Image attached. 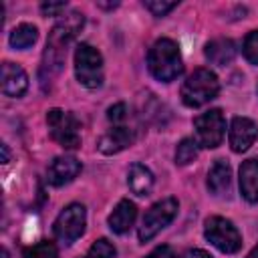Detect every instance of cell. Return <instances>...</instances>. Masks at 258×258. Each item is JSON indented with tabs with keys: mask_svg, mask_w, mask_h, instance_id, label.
I'll return each mask as SVG.
<instances>
[{
	"mask_svg": "<svg viewBox=\"0 0 258 258\" xmlns=\"http://www.w3.org/2000/svg\"><path fill=\"white\" fill-rule=\"evenodd\" d=\"M85 24L83 14L79 12H71L64 18H60L52 30L48 32V40H46V48L42 54V62H40V71H38V81L42 91L50 89V83L56 79V75L62 69V62L67 58V48L69 44L75 40V36L81 32Z\"/></svg>",
	"mask_w": 258,
	"mask_h": 258,
	"instance_id": "1",
	"label": "cell"
},
{
	"mask_svg": "<svg viewBox=\"0 0 258 258\" xmlns=\"http://www.w3.org/2000/svg\"><path fill=\"white\" fill-rule=\"evenodd\" d=\"M147 67H149V73L157 81L171 83L183 71L179 46L173 40H169V38L155 40L153 46L149 48V54H147Z\"/></svg>",
	"mask_w": 258,
	"mask_h": 258,
	"instance_id": "2",
	"label": "cell"
},
{
	"mask_svg": "<svg viewBox=\"0 0 258 258\" xmlns=\"http://www.w3.org/2000/svg\"><path fill=\"white\" fill-rule=\"evenodd\" d=\"M220 93V81L210 69H196L181 85V101L185 107H202L216 99Z\"/></svg>",
	"mask_w": 258,
	"mask_h": 258,
	"instance_id": "3",
	"label": "cell"
},
{
	"mask_svg": "<svg viewBox=\"0 0 258 258\" xmlns=\"http://www.w3.org/2000/svg\"><path fill=\"white\" fill-rule=\"evenodd\" d=\"M75 75L77 81L87 89L103 85V56L89 42H81L75 50Z\"/></svg>",
	"mask_w": 258,
	"mask_h": 258,
	"instance_id": "4",
	"label": "cell"
},
{
	"mask_svg": "<svg viewBox=\"0 0 258 258\" xmlns=\"http://www.w3.org/2000/svg\"><path fill=\"white\" fill-rule=\"evenodd\" d=\"M46 125L50 129V137L64 149H77L81 145V123L79 119L62 109H50L46 113Z\"/></svg>",
	"mask_w": 258,
	"mask_h": 258,
	"instance_id": "5",
	"label": "cell"
},
{
	"mask_svg": "<svg viewBox=\"0 0 258 258\" xmlns=\"http://www.w3.org/2000/svg\"><path fill=\"white\" fill-rule=\"evenodd\" d=\"M204 236L212 246H216L224 254H234L242 248V236L238 228L222 216H212L206 220Z\"/></svg>",
	"mask_w": 258,
	"mask_h": 258,
	"instance_id": "6",
	"label": "cell"
},
{
	"mask_svg": "<svg viewBox=\"0 0 258 258\" xmlns=\"http://www.w3.org/2000/svg\"><path fill=\"white\" fill-rule=\"evenodd\" d=\"M177 200L175 198H165L161 202H155L143 216L141 226H139V240L141 242H149L157 232H161L165 226H169L173 222V218L177 216Z\"/></svg>",
	"mask_w": 258,
	"mask_h": 258,
	"instance_id": "7",
	"label": "cell"
},
{
	"mask_svg": "<svg viewBox=\"0 0 258 258\" xmlns=\"http://www.w3.org/2000/svg\"><path fill=\"white\" fill-rule=\"evenodd\" d=\"M85 224H87V212L83 204H69L54 220L52 232L58 242L64 246H71L85 234Z\"/></svg>",
	"mask_w": 258,
	"mask_h": 258,
	"instance_id": "8",
	"label": "cell"
},
{
	"mask_svg": "<svg viewBox=\"0 0 258 258\" xmlns=\"http://www.w3.org/2000/svg\"><path fill=\"white\" fill-rule=\"evenodd\" d=\"M194 129H196V143L214 149L222 143L224 133H226V119L220 109H210L194 119Z\"/></svg>",
	"mask_w": 258,
	"mask_h": 258,
	"instance_id": "9",
	"label": "cell"
},
{
	"mask_svg": "<svg viewBox=\"0 0 258 258\" xmlns=\"http://www.w3.org/2000/svg\"><path fill=\"white\" fill-rule=\"evenodd\" d=\"M258 137V125L248 117H234L230 123V147L236 153H244Z\"/></svg>",
	"mask_w": 258,
	"mask_h": 258,
	"instance_id": "10",
	"label": "cell"
},
{
	"mask_svg": "<svg viewBox=\"0 0 258 258\" xmlns=\"http://www.w3.org/2000/svg\"><path fill=\"white\" fill-rule=\"evenodd\" d=\"M81 173V161L73 155H58L52 159V163L46 169V179L50 185L60 187L69 181H73Z\"/></svg>",
	"mask_w": 258,
	"mask_h": 258,
	"instance_id": "11",
	"label": "cell"
},
{
	"mask_svg": "<svg viewBox=\"0 0 258 258\" xmlns=\"http://www.w3.org/2000/svg\"><path fill=\"white\" fill-rule=\"evenodd\" d=\"M28 89V77L22 67L14 62H2V93L6 97H22Z\"/></svg>",
	"mask_w": 258,
	"mask_h": 258,
	"instance_id": "12",
	"label": "cell"
},
{
	"mask_svg": "<svg viewBox=\"0 0 258 258\" xmlns=\"http://www.w3.org/2000/svg\"><path fill=\"white\" fill-rule=\"evenodd\" d=\"M133 143V133L131 129L123 127V125H115L113 129H109L101 139H99V151L105 155H113L123 151L125 147H129Z\"/></svg>",
	"mask_w": 258,
	"mask_h": 258,
	"instance_id": "13",
	"label": "cell"
},
{
	"mask_svg": "<svg viewBox=\"0 0 258 258\" xmlns=\"http://www.w3.org/2000/svg\"><path fill=\"white\" fill-rule=\"evenodd\" d=\"M206 58L212 62V64H218V67H226L234 60L236 56V44L234 40L230 38H214L206 44V50H204Z\"/></svg>",
	"mask_w": 258,
	"mask_h": 258,
	"instance_id": "14",
	"label": "cell"
},
{
	"mask_svg": "<svg viewBox=\"0 0 258 258\" xmlns=\"http://www.w3.org/2000/svg\"><path fill=\"white\" fill-rule=\"evenodd\" d=\"M135 218H137V208H135V204L129 202V200H121V202L113 208V212H111V216H109V228H111L115 234H125V232L133 226Z\"/></svg>",
	"mask_w": 258,
	"mask_h": 258,
	"instance_id": "15",
	"label": "cell"
},
{
	"mask_svg": "<svg viewBox=\"0 0 258 258\" xmlns=\"http://www.w3.org/2000/svg\"><path fill=\"white\" fill-rule=\"evenodd\" d=\"M240 191L250 204L258 202V159H248L240 165Z\"/></svg>",
	"mask_w": 258,
	"mask_h": 258,
	"instance_id": "16",
	"label": "cell"
},
{
	"mask_svg": "<svg viewBox=\"0 0 258 258\" xmlns=\"http://www.w3.org/2000/svg\"><path fill=\"white\" fill-rule=\"evenodd\" d=\"M230 179H232V169L224 159H216L214 165L208 171V189L214 196H222L228 187H230Z\"/></svg>",
	"mask_w": 258,
	"mask_h": 258,
	"instance_id": "17",
	"label": "cell"
},
{
	"mask_svg": "<svg viewBox=\"0 0 258 258\" xmlns=\"http://www.w3.org/2000/svg\"><path fill=\"white\" fill-rule=\"evenodd\" d=\"M127 183L135 196H147L149 189L153 187V173L149 171V167H145L141 163H133L129 167Z\"/></svg>",
	"mask_w": 258,
	"mask_h": 258,
	"instance_id": "18",
	"label": "cell"
},
{
	"mask_svg": "<svg viewBox=\"0 0 258 258\" xmlns=\"http://www.w3.org/2000/svg\"><path fill=\"white\" fill-rule=\"evenodd\" d=\"M38 38V30L34 24H18L10 36H8V42L12 48H18V50H24V48H30Z\"/></svg>",
	"mask_w": 258,
	"mask_h": 258,
	"instance_id": "19",
	"label": "cell"
},
{
	"mask_svg": "<svg viewBox=\"0 0 258 258\" xmlns=\"http://www.w3.org/2000/svg\"><path fill=\"white\" fill-rule=\"evenodd\" d=\"M196 157H198V143L194 139H189V137L181 139L177 143V149H175V163L177 165H187Z\"/></svg>",
	"mask_w": 258,
	"mask_h": 258,
	"instance_id": "20",
	"label": "cell"
},
{
	"mask_svg": "<svg viewBox=\"0 0 258 258\" xmlns=\"http://www.w3.org/2000/svg\"><path fill=\"white\" fill-rule=\"evenodd\" d=\"M24 258H58V250L52 242H38L24 250Z\"/></svg>",
	"mask_w": 258,
	"mask_h": 258,
	"instance_id": "21",
	"label": "cell"
},
{
	"mask_svg": "<svg viewBox=\"0 0 258 258\" xmlns=\"http://www.w3.org/2000/svg\"><path fill=\"white\" fill-rule=\"evenodd\" d=\"M115 254H117L115 246L107 238H99L97 242H93L85 258H115Z\"/></svg>",
	"mask_w": 258,
	"mask_h": 258,
	"instance_id": "22",
	"label": "cell"
},
{
	"mask_svg": "<svg viewBox=\"0 0 258 258\" xmlns=\"http://www.w3.org/2000/svg\"><path fill=\"white\" fill-rule=\"evenodd\" d=\"M242 52H244V56H246L248 62L258 64V30H252L246 36V40L242 44Z\"/></svg>",
	"mask_w": 258,
	"mask_h": 258,
	"instance_id": "23",
	"label": "cell"
},
{
	"mask_svg": "<svg viewBox=\"0 0 258 258\" xmlns=\"http://www.w3.org/2000/svg\"><path fill=\"white\" fill-rule=\"evenodd\" d=\"M143 6L153 14V16H165L167 12H171L175 6H177V2H159V0H147V2H143Z\"/></svg>",
	"mask_w": 258,
	"mask_h": 258,
	"instance_id": "24",
	"label": "cell"
},
{
	"mask_svg": "<svg viewBox=\"0 0 258 258\" xmlns=\"http://www.w3.org/2000/svg\"><path fill=\"white\" fill-rule=\"evenodd\" d=\"M107 117H109V121H113V123H121V121L127 117V107H125V103H117V105L109 107Z\"/></svg>",
	"mask_w": 258,
	"mask_h": 258,
	"instance_id": "25",
	"label": "cell"
},
{
	"mask_svg": "<svg viewBox=\"0 0 258 258\" xmlns=\"http://www.w3.org/2000/svg\"><path fill=\"white\" fill-rule=\"evenodd\" d=\"M67 8V2H44L40 4V12L44 16H58Z\"/></svg>",
	"mask_w": 258,
	"mask_h": 258,
	"instance_id": "26",
	"label": "cell"
},
{
	"mask_svg": "<svg viewBox=\"0 0 258 258\" xmlns=\"http://www.w3.org/2000/svg\"><path fill=\"white\" fill-rule=\"evenodd\" d=\"M145 258H175L173 256V250L169 248V246H165V244H161V246H157V248H153Z\"/></svg>",
	"mask_w": 258,
	"mask_h": 258,
	"instance_id": "27",
	"label": "cell"
},
{
	"mask_svg": "<svg viewBox=\"0 0 258 258\" xmlns=\"http://www.w3.org/2000/svg\"><path fill=\"white\" fill-rule=\"evenodd\" d=\"M181 258H212L206 250H200V248H194V250H187Z\"/></svg>",
	"mask_w": 258,
	"mask_h": 258,
	"instance_id": "28",
	"label": "cell"
},
{
	"mask_svg": "<svg viewBox=\"0 0 258 258\" xmlns=\"http://www.w3.org/2000/svg\"><path fill=\"white\" fill-rule=\"evenodd\" d=\"M0 149H2V163H8V161H10V151H8V145H6V143H2V145H0Z\"/></svg>",
	"mask_w": 258,
	"mask_h": 258,
	"instance_id": "29",
	"label": "cell"
},
{
	"mask_svg": "<svg viewBox=\"0 0 258 258\" xmlns=\"http://www.w3.org/2000/svg\"><path fill=\"white\" fill-rule=\"evenodd\" d=\"M119 6V2H115V4H105V2H99V8H117Z\"/></svg>",
	"mask_w": 258,
	"mask_h": 258,
	"instance_id": "30",
	"label": "cell"
},
{
	"mask_svg": "<svg viewBox=\"0 0 258 258\" xmlns=\"http://www.w3.org/2000/svg\"><path fill=\"white\" fill-rule=\"evenodd\" d=\"M246 258H258V246H254V248L250 250V254H248Z\"/></svg>",
	"mask_w": 258,
	"mask_h": 258,
	"instance_id": "31",
	"label": "cell"
}]
</instances>
